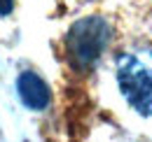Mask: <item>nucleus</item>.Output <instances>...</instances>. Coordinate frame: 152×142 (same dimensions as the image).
<instances>
[{
    "mask_svg": "<svg viewBox=\"0 0 152 142\" xmlns=\"http://www.w3.org/2000/svg\"><path fill=\"white\" fill-rule=\"evenodd\" d=\"M113 37V28L105 19L89 17L77 21L66 35V58L75 70H89Z\"/></svg>",
    "mask_w": 152,
    "mask_h": 142,
    "instance_id": "1",
    "label": "nucleus"
},
{
    "mask_svg": "<svg viewBox=\"0 0 152 142\" xmlns=\"http://www.w3.org/2000/svg\"><path fill=\"white\" fill-rule=\"evenodd\" d=\"M117 82L129 105L138 114L152 117V65H145L136 56H122L117 65Z\"/></svg>",
    "mask_w": 152,
    "mask_h": 142,
    "instance_id": "2",
    "label": "nucleus"
},
{
    "mask_svg": "<svg viewBox=\"0 0 152 142\" xmlns=\"http://www.w3.org/2000/svg\"><path fill=\"white\" fill-rule=\"evenodd\" d=\"M17 89H19V96L23 100V105L31 107V109H45L49 105V86L47 82L40 77L38 72H21L19 82H17Z\"/></svg>",
    "mask_w": 152,
    "mask_h": 142,
    "instance_id": "3",
    "label": "nucleus"
},
{
    "mask_svg": "<svg viewBox=\"0 0 152 142\" xmlns=\"http://www.w3.org/2000/svg\"><path fill=\"white\" fill-rule=\"evenodd\" d=\"M14 9V0H0V17H7Z\"/></svg>",
    "mask_w": 152,
    "mask_h": 142,
    "instance_id": "4",
    "label": "nucleus"
}]
</instances>
